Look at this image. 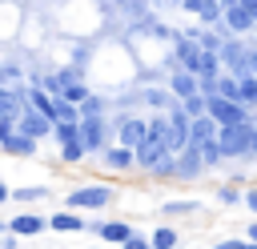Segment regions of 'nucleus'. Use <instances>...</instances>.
Returning <instances> with one entry per match:
<instances>
[{
  "label": "nucleus",
  "mask_w": 257,
  "mask_h": 249,
  "mask_svg": "<svg viewBox=\"0 0 257 249\" xmlns=\"http://www.w3.org/2000/svg\"><path fill=\"white\" fill-rule=\"evenodd\" d=\"M44 229H48V217H40V213H32V209L8 217V233H16V237H40Z\"/></svg>",
  "instance_id": "2eb2a0df"
},
{
  "label": "nucleus",
  "mask_w": 257,
  "mask_h": 249,
  "mask_svg": "<svg viewBox=\"0 0 257 249\" xmlns=\"http://www.w3.org/2000/svg\"><path fill=\"white\" fill-rule=\"evenodd\" d=\"M181 104H185V112H189V116H205V112H209V100H205L201 92H197V96H189V100H181Z\"/></svg>",
  "instance_id": "473e14b6"
},
{
  "label": "nucleus",
  "mask_w": 257,
  "mask_h": 249,
  "mask_svg": "<svg viewBox=\"0 0 257 249\" xmlns=\"http://www.w3.org/2000/svg\"><path fill=\"white\" fill-rule=\"evenodd\" d=\"M8 201H12V189H8L4 181H0V205H8Z\"/></svg>",
  "instance_id": "ea45409f"
},
{
  "label": "nucleus",
  "mask_w": 257,
  "mask_h": 249,
  "mask_svg": "<svg viewBox=\"0 0 257 249\" xmlns=\"http://www.w3.org/2000/svg\"><path fill=\"white\" fill-rule=\"evenodd\" d=\"M108 205H116V189L112 185H100V181H88V185H76V189H68V197H64V209H108Z\"/></svg>",
  "instance_id": "f03ea898"
},
{
  "label": "nucleus",
  "mask_w": 257,
  "mask_h": 249,
  "mask_svg": "<svg viewBox=\"0 0 257 249\" xmlns=\"http://www.w3.org/2000/svg\"><path fill=\"white\" fill-rule=\"evenodd\" d=\"M217 56H221V68H225L229 76H245V72H249V40H245V36H229Z\"/></svg>",
  "instance_id": "39448f33"
},
{
  "label": "nucleus",
  "mask_w": 257,
  "mask_h": 249,
  "mask_svg": "<svg viewBox=\"0 0 257 249\" xmlns=\"http://www.w3.org/2000/svg\"><path fill=\"white\" fill-rule=\"evenodd\" d=\"M4 233H8V221H0V237H4Z\"/></svg>",
  "instance_id": "37998d69"
},
{
  "label": "nucleus",
  "mask_w": 257,
  "mask_h": 249,
  "mask_svg": "<svg viewBox=\"0 0 257 249\" xmlns=\"http://www.w3.org/2000/svg\"><path fill=\"white\" fill-rule=\"evenodd\" d=\"M201 209H205L201 201H165V205H161L165 217H193V213H201Z\"/></svg>",
  "instance_id": "bb28decb"
},
{
  "label": "nucleus",
  "mask_w": 257,
  "mask_h": 249,
  "mask_svg": "<svg viewBox=\"0 0 257 249\" xmlns=\"http://www.w3.org/2000/svg\"><path fill=\"white\" fill-rule=\"evenodd\" d=\"M48 229H56V233H84L88 221L80 217V209H56V213H48Z\"/></svg>",
  "instance_id": "a211bd4d"
},
{
  "label": "nucleus",
  "mask_w": 257,
  "mask_h": 249,
  "mask_svg": "<svg viewBox=\"0 0 257 249\" xmlns=\"http://www.w3.org/2000/svg\"><path fill=\"white\" fill-rule=\"evenodd\" d=\"M221 4H225V8H229V4H241V0H221Z\"/></svg>",
  "instance_id": "a18cd8bd"
},
{
  "label": "nucleus",
  "mask_w": 257,
  "mask_h": 249,
  "mask_svg": "<svg viewBox=\"0 0 257 249\" xmlns=\"http://www.w3.org/2000/svg\"><path fill=\"white\" fill-rule=\"evenodd\" d=\"M133 157H137V173H145V177H149V173H153L165 157H173V153H169V145H165V141H149V137H145V141L133 149Z\"/></svg>",
  "instance_id": "1a4fd4ad"
},
{
  "label": "nucleus",
  "mask_w": 257,
  "mask_h": 249,
  "mask_svg": "<svg viewBox=\"0 0 257 249\" xmlns=\"http://www.w3.org/2000/svg\"><path fill=\"white\" fill-rule=\"evenodd\" d=\"M165 116H169V149H173V153L189 149V125H193V116L185 112V104H181V100H173Z\"/></svg>",
  "instance_id": "6e6552de"
},
{
  "label": "nucleus",
  "mask_w": 257,
  "mask_h": 249,
  "mask_svg": "<svg viewBox=\"0 0 257 249\" xmlns=\"http://www.w3.org/2000/svg\"><path fill=\"white\" fill-rule=\"evenodd\" d=\"M253 161H257V129H253Z\"/></svg>",
  "instance_id": "79ce46f5"
},
{
  "label": "nucleus",
  "mask_w": 257,
  "mask_h": 249,
  "mask_svg": "<svg viewBox=\"0 0 257 249\" xmlns=\"http://www.w3.org/2000/svg\"><path fill=\"white\" fill-rule=\"evenodd\" d=\"M84 157H88V145H84V141H68V145H60V161H64V165H80Z\"/></svg>",
  "instance_id": "c756f323"
},
{
  "label": "nucleus",
  "mask_w": 257,
  "mask_h": 249,
  "mask_svg": "<svg viewBox=\"0 0 257 249\" xmlns=\"http://www.w3.org/2000/svg\"><path fill=\"white\" fill-rule=\"evenodd\" d=\"M217 201H221V205H241V201H245V189H237V185L229 181V185L217 189Z\"/></svg>",
  "instance_id": "2f4dec72"
},
{
  "label": "nucleus",
  "mask_w": 257,
  "mask_h": 249,
  "mask_svg": "<svg viewBox=\"0 0 257 249\" xmlns=\"http://www.w3.org/2000/svg\"><path fill=\"white\" fill-rule=\"evenodd\" d=\"M249 241H257V221H249V233H245Z\"/></svg>",
  "instance_id": "a19ab883"
},
{
  "label": "nucleus",
  "mask_w": 257,
  "mask_h": 249,
  "mask_svg": "<svg viewBox=\"0 0 257 249\" xmlns=\"http://www.w3.org/2000/svg\"><path fill=\"white\" fill-rule=\"evenodd\" d=\"M100 165H104V173H116V177L137 173V157H133V149H124V145H116V141L100 153Z\"/></svg>",
  "instance_id": "9d476101"
},
{
  "label": "nucleus",
  "mask_w": 257,
  "mask_h": 249,
  "mask_svg": "<svg viewBox=\"0 0 257 249\" xmlns=\"http://www.w3.org/2000/svg\"><path fill=\"white\" fill-rule=\"evenodd\" d=\"M88 233H92V237H100L104 245L120 249V245H124V241H128L137 229H133L128 221H88Z\"/></svg>",
  "instance_id": "9b49d317"
},
{
  "label": "nucleus",
  "mask_w": 257,
  "mask_h": 249,
  "mask_svg": "<svg viewBox=\"0 0 257 249\" xmlns=\"http://www.w3.org/2000/svg\"><path fill=\"white\" fill-rule=\"evenodd\" d=\"M52 141H56V145L80 141V120H56V125H52Z\"/></svg>",
  "instance_id": "a878e982"
},
{
  "label": "nucleus",
  "mask_w": 257,
  "mask_h": 249,
  "mask_svg": "<svg viewBox=\"0 0 257 249\" xmlns=\"http://www.w3.org/2000/svg\"><path fill=\"white\" fill-rule=\"evenodd\" d=\"M213 249H257V241H249V237H225V241H217Z\"/></svg>",
  "instance_id": "72a5a7b5"
},
{
  "label": "nucleus",
  "mask_w": 257,
  "mask_h": 249,
  "mask_svg": "<svg viewBox=\"0 0 257 249\" xmlns=\"http://www.w3.org/2000/svg\"><path fill=\"white\" fill-rule=\"evenodd\" d=\"M48 197H52L48 185H20V189H12V201L16 205H24V201H48Z\"/></svg>",
  "instance_id": "393cba45"
},
{
  "label": "nucleus",
  "mask_w": 257,
  "mask_h": 249,
  "mask_svg": "<svg viewBox=\"0 0 257 249\" xmlns=\"http://www.w3.org/2000/svg\"><path fill=\"white\" fill-rule=\"evenodd\" d=\"M253 40H257V32H253Z\"/></svg>",
  "instance_id": "49530a36"
},
{
  "label": "nucleus",
  "mask_w": 257,
  "mask_h": 249,
  "mask_svg": "<svg viewBox=\"0 0 257 249\" xmlns=\"http://www.w3.org/2000/svg\"><path fill=\"white\" fill-rule=\"evenodd\" d=\"M237 84H241V104H245L249 112H257V76L245 72V76H237Z\"/></svg>",
  "instance_id": "cd10ccee"
},
{
  "label": "nucleus",
  "mask_w": 257,
  "mask_h": 249,
  "mask_svg": "<svg viewBox=\"0 0 257 249\" xmlns=\"http://www.w3.org/2000/svg\"><path fill=\"white\" fill-rule=\"evenodd\" d=\"M120 249H153V245H149V237H141V233H133V237H128V241L120 245Z\"/></svg>",
  "instance_id": "f704fd0d"
},
{
  "label": "nucleus",
  "mask_w": 257,
  "mask_h": 249,
  "mask_svg": "<svg viewBox=\"0 0 257 249\" xmlns=\"http://www.w3.org/2000/svg\"><path fill=\"white\" fill-rule=\"evenodd\" d=\"M153 12H169V8H181V0H149Z\"/></svg>",
  "instance_id": "c9c22d12"
},
{
  "label": "nucleus",
  "mask_w": 257,
  "mask_h": 249,
  "mask_svg": "<svg viewBox=\"0 0 257 249\" xmlns=\"http://www.w3.org/2000/svg\"><path fill=\"white\" fill-rule=\"evenodd\" d=\"M145 137H149V116H141V112H116L112 116V141L116 145L137 149Z\"/></svg>",
  "instance_id": "7ed1b4c3"
},
{
  "label": "nucleus",
  "mask_w": 257,
  "mask_h": 249,
  "mask_svg": "<svg viewBox=\"0 0 257 249\" xmlns=\"http://www.w3.org/2000/svg\"><path fill=\"white\" fill-rule=\"evenodd\" d=\"M225 36H253L257 32V16L245 8V4H229L221 12V24H217Z\"/></svg>",
  "instance_id": "423d86ee"
},
{
  "label": "nucleus",
  "mask_w": 257,
  "mask_h": 249,
  "mask_svg": "<svg viewBox=\"0 0 257 249\" xmlns=\"http://www.w3.org/2000/svg\"><path fill=\"white\" fill-rule=\"evenodd\" d=\"M173 100L177 96L169 92V84H145L141 88V108H149V112H169Z\"/></svg>",
  "instance_id": "f3484780"
},
{
  "label": "nucleus",
  "mask_w": 257,
  "mask_h": 249,
  "mask_svg": "<svg viewBox=\"0 0 257 249\" xmlns=\"http://www.w3.org/2000/svg\"><path fill=\"white\" fill-rule=\"evenodd\" d=\"M36 149H40V141L24 137L20 129H16V133H8V137H4V145H0V153H8V157H36Z\"/></svg>",
  "instance_id": "6ab92c4d"
},
{
  "label": "nucleus",
  "mask_w": 257,
  "mask_h": 249,
  "mask_svg": "<svg viewBox=\"0 0 257 249\" xmlns=\"http://www.w3.org/2000/svg\"><path fill=\"white\" fill-rule=\"evenodd\" d=\"M16 129H20L24 137H32V141H48V137H52V116H44V112H36V108H24L20 120H16Z\"/></svg>",
  "instance_id": "f8f14e48"
},
{
  "label": "nucleus",
  "mask_w": 257,
  "mask_h": 249,
  "mask_svg": "<svg viewBox=\"0 0 257 249\" xmlns=\"http://www.w3.org/2000/svg\"><path fill=\"white\" fill-rule=\"evenodd\" d=\"M197 153H201L205 169H221V165H229V161H225V153H221V141H217V137L201 141V145H197Z\"/></svg>",
  "instance_id": "5701e85b"
},
{
  "label": "nucleus",
  "mask_w": 257,
  "mask_h": 249,
  "mask_svg": "<svg viewBox=\"0 0 257 249\" xmlns=\"http://www.w3.org/2000/svg\"><path fill=\"white\" fill-rule=\"evenodd\" d=\"M185 36H189V40H197L201 48H209V52H221V44L229 40L221 28H185Z\"/></svg>",
  "instance_id": "aec40b11"
},
{
  "label": "nucleus",
  "mask_w": 257,
  "mask_h": 249,
  "mask_svg": "<svg viewBox=\"0 0 257 249\" xmlns=\"http://www.w3.org/2000/svg\"><path fill=\"white\" fill-rule=\"evenodd\" d=\"M253 129H257V116L245 120V125H221L217 129L225 161H253Z\"/></svg>",
  "instance_id": "f257e3e1"
},
{
  "label": "nucleus",
  "mask_w": 257,
  "mask_h": 249,
  "mask_svg": "<svg viewBox=\"0 0 257 249\" xmlns=\"http://www.w3.org/2000/svg\"><path fill=\"white\" fill-rule=\"evenodd\" d=\"M24 84H4L0 88V120H20L24 112Z\"/></svg>",
  "instance_id": "dca6fc26"
},
{
  "label": "nucleus",
  "mask_w": 257,
  "mask_h": 249,
  "mask_svg": "<svg viewBox=\"0 0 257 249\" xmlns=\"http://www.w3.org/2000/svg\"><path fill=\"white\" fill-rule=\"evenodd\" d=\"M80 141L88 153H104L112 145V116H80Z\"/></svg>",
  "instance_id": "20e7f679"
},
{
  "label": "nucleus",
  "mask_w": 257,
  "mask_h": 249,
  "mask_svg": "<svg viewBox=\"0 0 257 249\" xmlns=\"http://www.w3.org/2000/svg\"><path fill=\"white\" fill-rule=\"evenodd\" d=\"M149 177H153V181H177V153H173V157H165Z\"/></svg>",
  "instance_id": "7c9ffc66"
},
{
  "label": "nucleus",
  "mask_w": 257,
  "mask_h": 249,
  "mask_svg": "<svg viewBox=\"0 0 257 249\" xmlns=\"http://www.w3.org/2000/svg\"><path fill=\"white\" fill-rule=\"evenodd\" d=\"M249 72L257 76V40H249Z\"/></svg>",
  "instance_id": "4c0bfd02"
},
{
  "label": "nucleus",
  "mask_w": 257,
  "mask_h": 249,
  "mask_svg": "<svg viewBox=\"0 0 257 249\" xmlns=\"http://www.w3.org/2000/svg\"><path fill=\"white\" fill-rule=\"evenodd\" d=\"M84 249H112V245H84Z\"/></svg>",
  "instance_id": "c03bdc74"
},
{
  "label": "nucleus",
  "mask_w": 257,
  "mask_h": 249,
  "mask_svg": "<svg viewBox=\"0 0 257 249\" xmlns=\"http://www.w3.org/2000/svg\"><path fill=\"white\" fill-rule=\"evenodd\" d=\"M209 100V116L217 120V125H245V120H253L257 112H249L245 104H237V100H229V96H205Z\"/></svg>",
  "instance_id": "0eeeda50"
},
{
  "label": "nucleus",
  "mask_w": 257,
  "mask_h": 249,
  "mask_svg": "<svg viewBox=\"0 0 257 249\" xmlns=\"http://www.w3.org/2000/svg\"><path fill=\"white\" fill-rule=\"evenodd\" d=\"M169 92L177 96V100H189V96H197L201 92V76L197 72H185V68H169Z\"/></svg>",
  "instance_id": "ddd939ff"
},
{
  "label": "nucleus",
  "mask_w": 257,
  "mask_h": 249,
  "mask_svg": "<svg viewBox=\"0 0 257 249\" xmlns=\"http://www.w3.org/2000/svg\"><path fill=\"white\" fill-rule=\"evenodd\" d=\"M241 205H245V209L257 217V189H245V201H241Z\"/></svg>",
  "instance_id": "e433bc0d"
},
{
  "label": "nucleus",
  "mask_w": 257,
  "mask_h": 249,
  "mask_svg": "<svg viewBox=\"0 0 257 249\" xmlns=\"http://www.w3.org/2000/svg\"><path fill=\"white\" fill-rule=\"evenodd\" d=\"M80 116H112V96L88 92V96L80 100Z\"/></svg>",
  "instance_id": "412c9836"
},
{
  "label": "nucleus",
  "mask_w": 257,
  "mask_h": 249,
  "mask_svg": "<svg viewBox=\"0 0 257 249\" xmlns=\"http://www.w3.org/2000/svg\"><path fill=\"white\" fill-rule=\"evenodd\" d=\"M52 120H80V104H72L64 96H52Z\"/></svg>",
  "instance_id": "c85d7f7f"
},
{
  "label": "nucleus",
  "mask_w": 257,
  "mask_h": 249,
  "mask_svg": "<svg viewBox=\"0 0 257 249\" xmlns=\"http://www.w3.org/2000/svg\"><path fill=\"white\" fill-rule=\"evenodd\" d=\"M8 133H16V120H0V145H4Z\"/></svg>",
  "instance_id": "58836bf2"
},
{
  "label": "nucleus",
  "mask_w": 257,
  "mask_h": 249,
  "mask_svg": "<svg viewBox=\"0 0 257 249\" xmlns=\"http://www.w3.org/2000/svg\"><path fill=\"white\" fill-rule=\"evenodd\" d=\"M209 169H205V161H201V153H197V145H189V149H181L177 153V181H201Z\"/></svg>",
  "instance_id": "4468645a"
},
{
  "label": "nucleus",
  "mask_w": 257,
  "mask_h": 249,
  "mask_svg": "<svg viewBox=\"0 0 257 249\" xmlns=\"http://www.w3.org/2000/svg\"><path fill=\"white\" fill-rule=\"evenodd\" d=\"M217 120L205 112V116H193V125H189V145H201V141H209V137H217Z\"/></svg>",
  "instance_id": "4be33fe9"
},
{
  "label": "nucleus",
  "mask_w": 257,
  "mask_h": 249,
  "mask_svg": "<svg viewBox=\"0 0 257 249\" xmlns=\"http://www.w3.org/2000/svg\"><path fill=\"white\" fill-rule=\"evenodd\" d=\"M149 245H153V249H181V237H177L173 225H161V229L149 233Z\"/></svg>",
  "instance_id": "b1692460"
}]
</instances>
